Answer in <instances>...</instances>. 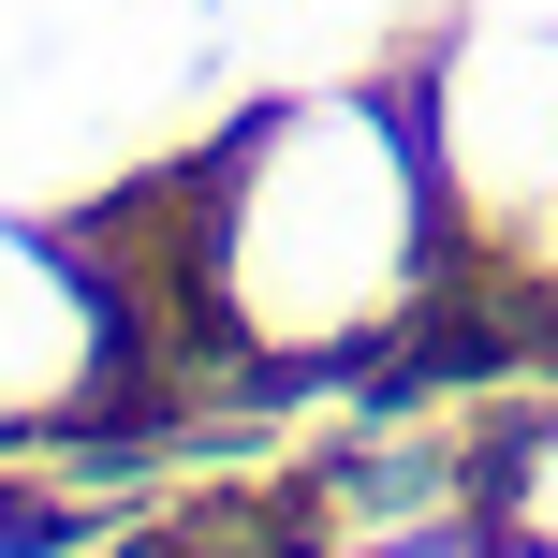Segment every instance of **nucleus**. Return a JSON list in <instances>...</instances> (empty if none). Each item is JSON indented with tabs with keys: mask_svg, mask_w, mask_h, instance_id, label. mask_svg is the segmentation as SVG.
<instances>
[{
	"mask_svg": "<svg viewBox=\"0 0 558 558\" xmlns=\"http://www.w3.org/2000/svg\"><path fill=\"white\" fill-rule=\"evenodd\" d=\"M206 308L251 353H353L426 265V133L383 104H279L206 162Z\"/></svg>",
	"mask_w": 558,
	"mask_h": 558,
	"instance_id": "1",
	"label": "nucleus"
},
{
	"mask_svg": "<svg viewBox=\"0 0 558 558\" xmlns=\"http://www.w3.org/2000/svg\"><path fill=\"white\" fill-rule=\"evenodd\" d=\"M426 177L485 221L558 206V29H530V15L456 29V59L426 74Z\"/></svg>",
	"mask_w": 558,
	"mask_h": 558,
	"instance_id": "2",
	"label": "nucleus"
},
{
	"mask_svg": "<svg viewBox=\"0 0 558 558\" xmlns=\"http://www.w3.org/2000/svg\"><path fill=\"white\" fill-rule=\"evenodd\" d=\"M104 367H118L104 279L59 251V235L0 221V426H45V412H74V397H104Z\"/></svg>",
	"mask_w": 558,
	"mask_h": 558,
	"instance_id": "3",
	"label": "nucleus"
},
{
	"mask_svg": "<svg viewBox=\"0 0 558 558\" xmlns=\"http://www.w3.org/2000/svg\"><path fill=\"white\" fill-rule=\"evenodd\" d=\"M514 530H530V544H558V441L514 471Z\"/></svg>",
	"mask_w": 558,
	"mask_h": 558,
	"instance_id": "4",
	"label": "nucleus"
},
{
	"mask_svg": "<svg viewBox=\"0 0 558 558\" xmlns=\"http://www.w3.org/2000/svg\"><path fill=\"white\" fill-rule=\"evenodd\" d=\"M485 15H530V29H558V0H485Z\"/></svg>",
	"mask_w": 558,
	"mask_h": 558,
	"instance_id": "5",
	"label": "nucleus"
},
{
	"mask_svg": "<svg viewBox=\"0 0 558 558\" xmlns=\"http://www.w3.org/2000/svg\"><path fill=\"white\" fill-rule=\"evenodd\" d=\"M397 558H471V544H397Z\"/></svg>",
	"mask_w": 558,
	"mask_h": 558,
	"instance_id": "6",
	"label": "nucleus"
},
{
	"mask_svg": "<svg viewBox=\"0 0 558 558\" xmlns=\"http://www.w3.org/2000/svg\"><path fill=\"white\" fill-rule=\"evenodd\" d=\"M530 558H558V544H530Z\"/></svg>",
	"mask_w": 558,
	"mask_h": 558,
	"instance_id": "7",
	"label": "nucleus"
}]
</instances>
